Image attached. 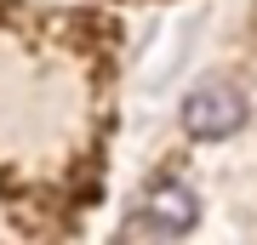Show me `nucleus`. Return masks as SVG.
I'll list each match as a JSON object with an SVG mask.
<instances>
[{"instance_id": "f257e3e1", "label": "nucleus", "mask_w": 257, "mask_h": 245, "mask_svg": "<svg viewBox=\"0 0 257 245\" xmlns=\"http://www.w3.org/2000/svg\"><path fill=\"white\" fill-rule=\"evenodd\" d=\"M183 126H189V137H200V143L234 137L246 126V97H240L234 86H223V80H206V86H194L183 97Z\"/></svg>"}, {"instance_id": "f03ea898", "label": "nucleus", "mask_w": 257, "mask_h": 245, "mask_svg": "<svg viewBox=\"0 0 257 245\" xmlns=\"http://www.w3.org/2000/svg\"><path fill=\"white\" fill-rule=\"evenodd\" d=\"M194 222H200V200H194L183 182H160V188L143 200V211L132 217V234H166V239H177V234H189Z\"/></svg>"}]
</instances>
